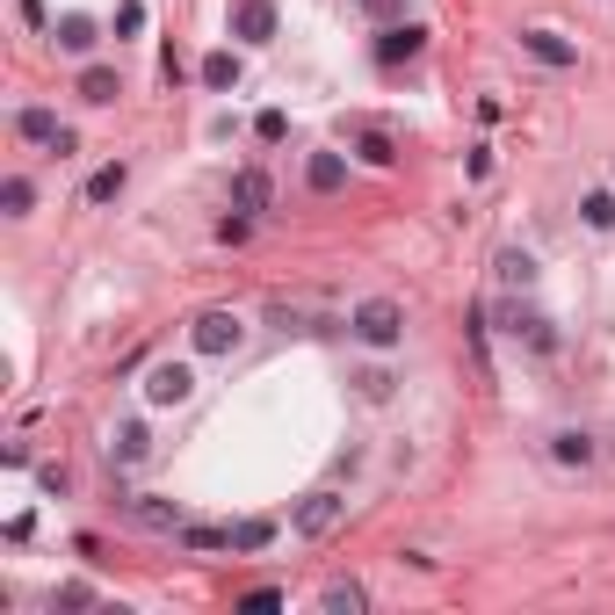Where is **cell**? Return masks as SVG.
Here are the masks:
<instances>
[{
	"mask_svg": "<svg viewBox=\"0 0 615 615\" xmlns=\"http://www.w3.org/2000/svg\"><path fill=\"white\" fill-rule=\"evenodd\" d=\"M189 341H196V355H232V348L246 341V326H239V312H225V304H210V312H196Z\"/></svg>",
	"mask_w": 615,
	"mask_h": 615,
	"instance_id": "2",
	"label": "cell"
},
{
	"mask_svg": "<svg viewBox=\"0 0 615 615\" xmlns=\"http://www.w3.org/2000/svg\"><path fill=\"white\" fill-rule=\"evenodd\" d=\"M492 268H500V283H507V290H529V283H536V261L521 254V246H507V254L492 261Z\"/></svg>",
	"mask_w": 615,
	"mask_h": 615,
	"instance_id": "20",
	"label": "cell"
},
{
	"mask_svg": "<svg viewBox=\"0 0 615 615\" xmlns=\"http://www.w3.org/2000/svg\"><path fill=\"white\" fill-rule=\"evenodd\" d=\"M181 550H232V529H196V521H181Z\"/></svg>",
	"mask_w": 615,
	"mask_h": 615,
	"instance_id": "22",
	"label": "cell"
},
{
	"mask_svg": "<svg viewBox=\"0 0 615 615\" xmlns=\"http://www.w3.org/2000/svg\"><path fill=\"white\" fill-rule=\"evenodd\" d=\"M203 87H210V95H232V87H239V58L232 51H210L203 58Z\"/></svg>",
	"mask_w": 615,
	"mask_h": 615,
	"instance_id": "19",
	"label": "cell"
},
{
	"mask_svg": "<svg viewBox=\"0 0 615 615\" xmlns=\"http://www.w3.org/2000/svg\"><path fill=\"white\" fill-rule=\"evenodd\" d=\"M579 218H587V232H608V225H615V196H608V189H594L587 203H579Z\"/></svg>",
	"mask_w": 615,
	"mask_h": 615,
	"instance_id": "23",
	"label": "cell"
},
{
	"mask_svg": "<svg viewBox=\"0 0 615 615\" xmlns=\"http://www.w3.org/2000/svg\"><path fill=\"white\" fill-rule=\"evenodd\" d=\"M319 608H326V615H362V608H369V594L355 587V579H333V587L319 594Z\"/></svg>",
	"mask_w": 615,
	"mask_h": 615,
	"instance_id": "18",
	"label": "cell"
},
{
	"mask_svg": "<svg viewBox=\"0 0 615 615\" xmlns=\"http://www.w3.org/2000/svg\"><path fill=\"white\" fill-rule=\"evenodd\" d=\"M283 131H290V116H283V109H261V116H254V138H261V145H275Z\"/></svg>",
	"mask_w": 615,
	"mask_h": 615,
	"instance_id": "27",
	"label": "cell"
},
{
	"mask_svg": "<svg viewBox=\"0 0 615 615\" xmlns=\"http://www.w3.org/2000/svg\"><path fill=\"white\" fill-rule=\"evenodd\" d=\"M341 514H348L341 492H312V500H297V536H333Z\"/></svg>",
	"mask_w": 615,
	"mask_h": 615,
	"instance_id": "5",
	"label": "cell"
},
{
	"mask_svg": "<svg viewBox=\"0 0 615 615\" xmlns=\"http://www.w3.org/2000/svg\"><path fill=\"white\" fill-rule=\"evenodd\" d=\"M239 608H246V615H268V608H283V587H246V594H239Z\"/></svg>",
	"mask_w": 615,
	"mask_h": 615,
	"instance_id": "25",
	"label": "cell"
},
{
	"mask_svg": "<svg viewBox=\"0 0 615 615\" xmlns=\"http://www.w3.org/2000/svg\"><path fill=\"white\" fill-rule=\"evenodd\" d=\"M348 333L362 348H398V341H406V312H398L391 297H362L348 312Z\"/></svg>",
	"mask_w": 615,
	"mask_h": 615,
	"instance_id": "1",
	"label": "cell"
},
{
	"mask_svg": "<svg viewBox=\"0 0 615 615\" xmlns=\"http://www.w3.org/2000/svg\"><path fill=\"white\" fill-rule=\"evenodd\" d=\"M275 543V521H232V550H268Z\"/></svg>",
	"mask_w": 615,
	"mask_h": 615,
	"instance_id": "21",
	"label": "cell"
},
{
	"mask_svg": "<svg viewBox=\"0 0 615 615\" xmlns=\"http://www.w3.org/2000/svg\"><path fill=\"white\" fill-rule=\"evenodd\" d=\"M355 152H362L369 167H391V160H398V138L377 131V123H362V131H355Z\"/></svg>",
	"mask_w": 615,
	"mask_h": 615,
	"instance_id": "15",
	"label": "cell"
},
{
	"mask_svg": "<svg viewBox=\"0 0 615 615\" xmlns=\"http://www.w3.org/2000/svg\"><path fill=\"white\" fill-rule=\"evenodd\" d=\"M138 29H145V0H123V8H116V37H138Z\"/></svg>",
	"mask_w": 615,
	"mask_h": 615,
	"instance_id": "28",
	"label": "cell"
},
{
	"mask_svg": "<svg viewBox=\"0 0 615 615\" xmlns=\"http://www.w3.org/2000/svg\"><path fill=\"white\" fill-rule=\"evenodd\" d=\"M521 51L536 58V66H550V73H565V66H579V51L558 37V29H521Z\"/></svg>",
	"mask_w": 615,
	"mask_h": 615,
	"instance_id": "8",
	"label": "cell"
},
{
	"mask_svg": "<svg viewBox=\"0 0 615 615\" xmlns=\"http://www.w3.org/2000/svg\"><path fill=\"white\" fill-rule=\"evenodd\" d=\"M145 456H152V435H145V427H138V420H131V427H116L109 464H116V471H131V464H145Z\"/></svg>",
	"mask_w": 615,
	"mask_h": 615,
	"instance_id": "12",
	"label": "cell"
},
{
	"mask_svg": "<svg viewBox=\"0 0 615 615\" xmlns=\"http://www.w3.org/2000/svg\"><path fill=\"white\" fill-rule=\"evenodd\" d=\"M123 181H131V167H123V160H109V167H95V174H87V203H116L123 196Z\"/></svg>",
	"mask_w": 615,
	"mask_h": 615,
	"instance_id": "14",
	"label": "cell"
},
{
	"mask_svg": "<svg viewBox=\"0 0 615 615\" xmlns=\"http://www.w3.org/2000/svg\"><path fill=\"white\" fill-rule=\"evenodd\" d=\"M304 181H312V196H333L348 181V160L341 152H312V167H304Z\"/></svg>",
	"mask_w": 615,
	"mask_h": 615,
	"instance_id": "13",
	"label": "cell"
},
{
	"mask_svg": "<svg viewBox=\"0 0 615 615\" xmlns=\"http://www.w3.org/2000/svg\"><path fill=\"white\" fill-rule=\"evenodd\" d=\"M232 37L268 44L275 37V0H239V8H232Z\"/></svg>",
	"mask_w": 615,
	"mask_h": 615,
	"instance_id": "10",
	"label": "cell"
},
{
	"mask_svg": "<svg viewBox=\"0 0 615 615\" xmlns=\"http://www.w3.org/2000/svg\"><path fill=\"white\" fill-rule=\"evenodd\" d=\"M362 8H377V15H391V0H362Z\"/></svg>",
	"mask_w": 615,
	"mask_h": 615,
	"instance_id": "31",
	"label": "cell"
},
{
	"mask_svg": "<svg viewBox=\"0 0 615 615\" xmlns=\"http://www.w3.org/2000/svg\"><path fill=\"white\" fill-rule=\"evenodd\" d=\"M15 138L22 145H44V152H58V160H66V152L80 145L73 131H66V123H58L51 109H15Z\"/></svg>",
	"mask_w": 615,
	"mask_h": 615,
	"instance_id": "3",
	"label": "cell"
},
{
	"mask_svg": "<svg viewBox=\"0 0 615 615\" xmlns=\"http://www.w3.org/2000/svg\"><path fill=\"white\" fill-rule=\"evenodd\" d=\"M123 507H131L138 529H152V536H181V507L167 500V492H138V500H123Z\"/></svg>",
	"mask_w": 615,
	"mask_h": 615,
	"instance_id": "6",
	"label": "cell"
},
{
	"mask_svg": "<svg viewBox=\"0 0 615 615\" xmlns=\"http://www.w3.org/2000/svg\"><path fill=\"white\" fill-rule=\"evenodd\" d=\"M116 95H123V80H116L109 66H87V73H80V102H95V109H109Z\"/></svg>",
	"mask_w": 615,
	"mask_h": 615,
	"instance_id": "16",
	"label": "cell"
},
{
	"mask_svg": "<svg viewBox=\"0 0 615 615\" xmlns=\"http://www.w3.org/2000/svg\"><path fill=\"white\" fill-rule=\"evenodd\" d=\"M0 203H8V218H29V203H37V189H29L22 174H8V181H0Z\"/></svg>",
	"mask_w": 615,
	"mask_h": 615,
	"instance_id": "24",
	"label": "cell"
},
{
	"mask_svg": "<svg viewBox=\"0 0 615 615\" xmlns=\"http://www.w3.org/2000/svg\"><path fill=\"white\" fill-rule=\"evenodd\" d=\"M232 210H246V218H261V210H268V174L261 167H239L232 174Z\"/></svg>",
	"mask_w": 615,
	"mask_h": 615,
	"instance_id": "11",
	"label": "cell"
},
{
	"mask_svg": "<svg viewBox=\"0 0 615 615\" xmlns=\"http://www.w3.org/2000/svg\"><path fill=\"white\" fill-rule=\"evenodd\" d=\"M550 464H558V471H587L594 464V435H587V427H558V435H550Z\"/></svg>",
	"mask_w": 615,
	"mask_h": 615,
	"instance_id": "9",
	"label": "cell"
},
{
	"mask_svg": "<svg viewBox=\"0 0 615 615\" xmlns=\"http://www.w3.org/2000/svg\"><path fill=\"white\" fill-rule=\"evenodd\" d=\"M51 37H58V51H73V58H80V51H95V37H102V29L87 22V15H66V22L51 29Z\"/></svg>",
	"mask_w": 615,
	"mask_h": 615,
	"instance_id": "17",
	"label": "cell"
},
{
	"mask_svg": "<svg viewBox=\"0 0 615 615\" xmlns=\"http://www.w3.org/2000/svg\"><path fill=\"white\" fill-rule=\"evenodd\" d=\"M246 232H254V218H246V210H239V218H225V225H218V239H225V246H239Z\"/></svg>",
	"mask_w": 615,
	"mask_h": 615,
	"instance_id": "30",
	"label": "cell"
},
{
	"mask_svg": "<svg viewBox=\"0 0 615 615\" xmlns=\"http://www.w3.org/2000/svg\"><path fill=\"white\" fill-rule=\"evenodd\" d=\"M37 485H44V492H51V500H58V492H66V485H73V478H66V464H44V471H37Z\"/></svg>",
	"mask_w": 615,
	"mask_h": 615,
	"instance_id": "29",
	"label": "cell"
},
{
	"mask_svg": "<svg viewBox=\"0 0 615 615\" xmlns=\"http://www.w3.org/2000/svg\"><path fill=\"white\" fill-rule=\"evenodd\" d=\"M362 398H369V406H384V398H391V369H362Z\"/></svg>",
	"mask_w": 615,
	"mask_h": 615,
	"instance_id": "26",
	"label": "cell"
},
{
	"mask_svg": "<svg viewBox=\"0 0 615 615\" xmlns=\"http://www.w3.org/2000/svg\"><path fill=\"white\" fill-rule=\"evenodd\" d=\"M189 391H196L189 362H152V369H145V406H181Z\"/></svg>",
	"mask_w": 615,
	"mask_h": 615,
	"instance_id": "4",
	"label": "cell"
},
{
	"mask_svg": "<svg viewBox=\"0 0 615 615\" xmlns=\"http://www.w3.org/2000/svg\"><path fill=\"white\" fill-rule=\"evenodd\" d=\"M427 51V29L420 22H391L384 37H377V66H406V58Z\"/></svg>",
	"mask_w": 615,
	"mask_h": 615,
	"instance_id": "7",
	"label": "cell"
}]
</instances>
